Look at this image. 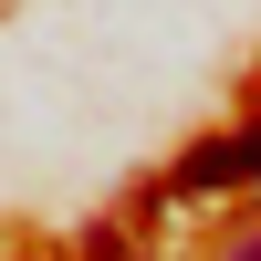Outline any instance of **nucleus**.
I'll list each match as a JSON object with an SVG mask.
<instances>
[{
  "instance_id": "nucleus-1",
  "label": "nucleus",
  "mask_w": 261,
  "mask_h": 261,
  "mask_svg": "<svg viewBox=\"0 0 261 261\" xmlns=\"http://www.w3.org/2000/svg\"><path fill=\"white\" fill-rule=\"evenodd\" d=\"M251 178H261V125L188 146V167H178V188H188V199H209V188H251Z\"/></svg>"
},
{
  "instance_id": "nucleus-2",
  "label": "nucleus",
  "mask_w": 261,
  "mask_h": 261,
  "mask_svg": "<svg viewBox=\"0 0 261 261\" xmlns=\"http://www.w3.org/2000/svg\"><path fill=\"white\" fill-rule=\"evenodd\" d=\"M84 261H125V241H115V230H94V251H84Z\"/></svg>"
},
{
  "instance_id": "nucleus-3",
  "label": "nucleus",
  "mask_w": 261,
  "mask_h": 261,
  "mask_svg": "<svg viewBox=\"0 0 261 261\" xmlns=\"http://www.w3.org/2000/svg\"><path fill=\"white\" fill-rule=\"evenodd\" d=\"M230 261H261V230H251V241H241V251H230Z\"/></svg>"
}]
</instances>
